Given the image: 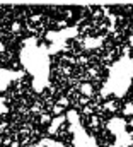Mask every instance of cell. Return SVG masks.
I'll use <instances>...</instances> for the list:
<instances>
[{
  "label": "cell",
  "mask_w": 133,
  "mask_h": 147,
  "mask_svg": "<svg viewBox=\"0 0 133 147\" xmlns=\"http://www.w3.org/2000/svg\"><path fill=\"white\" fill-rule=\"evenodd\" d=\"M125 121L123 120H118V118H113L109 123H107V128L113 132V134H116V135H120V134H123L125 132Z\"/></svg>",
  "instance_id": "1"
},
{
  "label": "cell",
  "mask_w": 133,
  "mask_h": 147,
  "mask_svg": "<svg viewBox=\"0 0 133 147\" xmlns=\"http://www.w3.org/2000/svg\"><path fill=\"white\" fill-rule=\"evenodd\" d=\"M63 121H65V118H63V116H56V118L51 121V125L48 127V132H50L51 135H53V134H56V132H58V128H60V125H62Z\"/></svg>",
  "instance_id": "2"
},
{
  "label": "cell",
  "mask_w": 133,
  "mask_h": 147,
  "mask_svg": "<svg viewBox=\"0 0 133 147\" xmlns=\"http://www.w3.org/2000/svg\"><path fill=\"white\" fill-rule=\"evenodd\" d=\"M80 92H82V96H84V98H91V96L94 94V87H92L89 82H85V84H82V86H80Z\"/></svg>",
  "instance_id": "3"
},
{
  "label": "cell",
  "mask_w": 133,
  "mask_h": 147,
  "mask_svg": "<svg viewBox=\"0 0 133 147\" xmlns=\"http://www.w3.org/2000/svg\"><path fill=\"white\" fill-rule=\"evenodd\" d=\"M101 41H102L101 38H97V39H94V38H92V39H91V38H87V39L84 41V48H87V50H89V48H97Z\"/></svg>",
  "instance_id": "4"
},
{
  "label": "cell",
  "mask_w": 133,
  "mask_h": 147,
  "mask_svg": "<svg viewBox=\"0 0 133 147\" xmlns=\"http://www.w3.org/2000/svg\"><path fill=\"white\" fill-rule=\"evenodd\" d=\"M66 120L70 121V125H75V123H79V115H77V111L70 110L66 113Z\"/></svg>",
  "instance_id": "5"
},
{
  "label": "cell",
  "mask_w": 133,
  "mask_h": 147,
  "mask_svg": "<svg viewBox=\"0 0 133 147\" xmlns=\"http://www.w3.org/2000/svg\"><path fill=\"white\" fill-rule=\"evenodd\" d=\"M123 115L133 118V103H126V105L123 106Z\"/></svg>",
  "instance_id": "6"
},
{
  "label": "cell",
  "mask_w": 133,
  "mask_h": 147,
  "mask_svg": "<svg viewBox=\"0 0 133 147\" xmlns=\"http://www.w3.org/2000/svg\"><path fill=\"white\" fill-rule=\"evenodd\" d=\"M91 125H92V128H97V125H99V118L96 116V115H92L91 116V121H89Z\"/></svg>",
  "instance_id": "7"
},
{
  "label": "cell",
  "mask_w": 133,
  "mask_h": 147,
  "mask_svg": "<svg viewBox=\"0 0 133 147\" xmlns=\"http://www.w3.org/2000/svg\"><path fill=\"white\" fill-rule=\"evenodd\" d=\"M62 111H63V108H62L60 105H55V106H53V115H56V116H62Z\"/></svg>",
  "instance_id": "8"
},
{
  "label": "cell",
  "mask_w": 133,
  "mask_h": 147,
  "mask_svg": "<svg viewBox=\"0 0 133 147\" xmlns=\"http://www.w3.org/2000/svg\"><path fill=\"white\" fill-rule=\"evenodd\" d=\"M104 108H106V110H109V111H114V110H116V105H114V101H107V103L104 105Z\"/></svg>",
  "instance_id": "9"
},
{
  "label": "cell",
  "mask_w": 133,
  "mask_h": 147,
  "mask_svg": "<svg viewBox=\"0 0 133 147\" xmlns=\"http://www.w3.org/2000/svg\"><path fill=\"white\" fill-rule=\"evenodd\" d=\"M56 105H60V106H62V108H63V106H68V99H66V98H60V99H58V103H56Z\"/></svg>",
  "instance_id": "10"
},
{
  "label": "cell",
  "mask_w": 133,
  "mask_h": 147,
  "mask_svg": "<svg viewBox=\"0 0 133 147\" xmlns=\"http://www.w3.org/2000/svg\"><path fill=\"white\" fill-rule=\"evenodd\" d=\"M84 115H91V116H92V115H94V111H92V108H89V106H84Z\"/></svg>",
  "instance_id": "11"
},
{
  "label": "cell",
  "mask_w": 133,
  "mask_h": 147,
  "mask_svg": "<svg viewBox=\"0 0 133 147\" xmlns=\"http://www.w3.org/2000/svg\"><path fill=\"white\" fill-rule=\"evenodd\" d=\"M19 29H21V24H19V22H14V24H12V31H14V33H17Z\"/></svg>",
  "instance_id": "12"
},
{
  "label": "cell",
  "mask_w": 133,
  "mask_h": 147,
  "mask_svg": "<svg viewBox=\"0 0 133 147\" xmlns=\"http://www.w3.org/2000/svg\"><path fill=\"white\" fill-rule=\"evenodd\" d=\"M50 120H51V118H50V115H43V116H41V123H48Z\"/></svg>",
  "instance_id": "13"
},
{
  "label": "cell",
  "mask_w": 133,
  "mask_h": 147,
  "mask_svg": "<svg viewBox=\"0 0 133 147\" xmlns=\"http://www.w3.org/2000/svg\"><path fill=\"white\" fill-rule=\"evenodd\" d=\"M39 19H41V16H33V17H31V21H33V22H38Z\"/></svg>",
  "instance_id": "14"
},
{
  "label": "cell",
  "mask_w": 133,
  "mask_h": 147,
  "mask_svg": "<svg viewBox=\"0 0 133 147\" xmlns=\"http://www.w3.org/2000/svg\"><path fill=\"white\" fill-rule=\"evenodd\" d=\"M130 46H133V33L130 34Z\"/></svg>",
  "instance_id": "15"
},
{
  "label": "cell",
  "mask_w": 133,
  "mask_h": 147,
  "mask_svg": "<svg viewBox=\"0 0 133 147\" xmlns=\"http://www.w3.org/2000/svg\"><path fill=\"white\" fill-rule=\"evenodd\" d=\"M3 51V45H2V41H0V53Z\"/></svg>",
  "instance_id": "16"
},
{
  "label": "cell",
  "mask_w": 133,
  "mask_h": 147,
  "mask_svg": "<svg viewBox=\"0 0 133 147\" xmlns=\"http://www.w3.org/2000/svg\"><path fill=\"white\" fill-rule=\"evenodd\" d=\"M31 147H43V146H41V144H39V146H31Z\"/></svg>",
  "instance_id": "17"
}]
</instances>
